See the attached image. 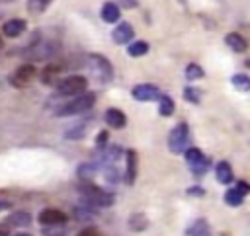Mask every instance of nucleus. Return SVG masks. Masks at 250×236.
Returning <instances> with one entry per match:
<instances>
[{
  "label": "nucleus",
  "instance_id": "a878e982",
  "mask_svg": "<svg viewBox=\"0 0 250 236\" xmlns=\"http://www.w3.org/2000/svg\"><path fill=\"white\" fill-rule=\"evenodd\" d=\"M186 78L188 80H199V78H203V68L199 64H195V62L188 64L186 66Z\"/></svg>",
  "mask_w": 250,
  "mask_h": 236
},
{
  "label": "nucleus",
  "instance_id": "a211bd4d",
  "mask_svg": "<svg viewBox=\"0 0 250 236\" xmlns=\"http://www.w3.org/2000/svg\"><path fill=\"white\" fill-rule=\"evenodd\" d=\"M217 181L219 183H230L232 181V168H230V164L229 162H219L217 164Z\"/></svg>",
  "mask_w": 250,
  "mask_h": 236
},
{
  "label": "nucleus",
  "instance_id": "c85d7f7f",
  "mask_svg": "<svg viewBox=\"0 0 250 236\" xmlns=\"http://www.w3.org/2000/svg\"><path fill=\"white\" fill-rule=\"evenodd\" d=\"M236 189H238V191H240V193H242L244 197H246V193L250 191V187H248V183H244V181H238V185H236Z\"/></svg>",
  "mask_w": 250,
  "mask_h": 236
},
{
  "label": "nucleus",
  "instance_id": "c756f323",
  "mask_svg": "<svg viewBox=\"0 0 250 236\" xmlns=\"http://www.w3.org/2000/svg\"><path fill=\"white\" fill-rule=\"evenodd\" d=\"M119 2H121L125 8H135V6H137V0H119Z\"/></svg>",
  "mask_w": 250,
  "mask_h": 236
},
{
  "label": "nucleus",
  "instance_id": "ddd939ff",
  "mask_svg": "<svg viewBox=\"0 0 250 236\" xmlns=\"http://www.w3.org/2000/svg\"><path fill=\"white\" fill-rule=\"evenodd\" d=\"M6 222H8L10 226H16V228H25V226L31 224V215H29L27 211H14V213L6 218Z\"/></svg>",
  "mask_w": 250,
  "mask_h": 236
},
{
  "label": "nucleus",
  "instance_id": "f3484780",
  "mask_svg": "<svg viewBox=\"0 0 250 236\" xmlns=\"http://www.w3.org/2000/svg\"><path fill=\"white\" fill-rule=\"evenodd\" d=\"M127 170H125V181L127 183H133L135 181V176H137V154L133 150L127 152Z\"/></svg>",
  "mask_w": 250,
  "mask_h": 236
},
{
  "label": "nucleus",
  "instance_id": "72a5a7b5",
  "mask_svg": "<svg viewBox=\"0 0 250 236\" xmlns=\"http://www.w3.org/2000/svg\"><path fill=\"white\" fill-rule=\"evenodd\" d=\"M14 236H31V234H25V232H21V234H14Z\"/></svg>",
  "mask_w": 250,
  "mask_h": 236
},
{
  "label": "nucleus",
  "instance_id": "bb28decb",
  "mask_svg": "<svg viewBox=\"0 0 250 236\" xmlns=\"http://www.w3.org/2000/svg\"><path fill=\"white\" fill-rule=\"evenodd\" d=\"M184 98L188 99V101H191V103H199V99H201V92L197 90V88H186L184 90Z\"/></svg>",
  "mask_w": 250,
  "mask_h": 236
},
{
  "label": "nucleus",
  "instance_id": "4be33fe9",
  "mask_svg": "<svg viewBox=\"0 0 250 236\" xmlns=\"http://www.w3.org/2000/svg\"><path fill=\"white\" fill-rule=\"evenodd\" d=\"M127 53L131 57H143L148 53V43L146 41H133L129 47H127Z\"/></svg>",
  "mask_w": 250,
  "mask_h": 236
},
{
  "label": "nucleus",
  "instance_id": "412c9836",
  "mask_svg": "<svg viewBox=\"0 0 250 236\" xmlns=\"http://www.w3.org/2000/svg\"><path fill=\"white\" fill-rule=\"evenodd\" d=\"M53 0H27V12L29 14H43L49 6H51Z\"/></svg>",
  "mask_w": 250,
  "mask_h": 236
},
{
  "label": "nucleus",
  "instance_id": "6ab92c4d",
  "mask_svg": "<svg viewBox=\"0 0 250 236\" xmlns=\"http://www.w3.org/2000/svg\"><path fill=\"white\" fill-rule=\"evenodd\" d=\"M186 234H188V236H211V228H209V224H207L203 218H199V220H195V222L186 230Z\"/></svg>",
  "mask_w": 250,
  "mask_h": 236
},
{
  "label": "nucleus",
  "instance_id": "f8f14e48",
  "mask_svg": "<svg viewBox=\"0 0 250 236\" xmlns=\"http://www.w3.org/2000/svg\"><path fill=\"white\" fill-rule=\"evenodd\" d=\"M104 119H105V123H107L111 129H123V127L127 125L125 113H123L121 109H117V107H109V109L105 111Z\"/></svg>",
  "mask_w": 250,
  "mask_h": 236
},
{
  "label": "nucleus",
  "instance_id": "2f4dec72",
  "mask_svg": "<svg viewBox=\"0 0 250 236\" xmlns=\"http://www.w3.org/2000/svg\"><path fill=\"white\" fill-rule=\"evenodd\" d=\"M189 193H193V195H201L203 191H201V189H195V187H193V189H189Z\"/></svg>",
  "mask_w": 250,
  "mask_h": 236
},
{
  "label": "nucleus",
  "instance_id": "c9c22d12",
  "mask_svg": "<svg viewBox=\"0 0 250 236\" xmlns=\"http://www.w3.org/2000/svg\"><path fill=\"white\" fill-rule=\"evenodd\" d=\"M0 49H2V39H0Z\"/></svg>",
  "mask_w": 250,
  "mask_h": 236
},
{
  "label": "nucleus",
  "instance_id": "393cba45",
  "mask_svg": "<svg viewBox=\"0 0 250 236\" xmlns=\"http://www.w3.org/2000/svg\"><path fill=\"white\" fill-rule=\"evenodd\" d=\"M232 86L240 92H248L250 90V78L246 74H234L232 76Z\"/></svg>",
  "mask_w": 250,
  "mask_h": 236
},
{
  "label": "nucleus",
  "instance_id": "4468645a",
  "mask_svg": "<svg viewBox=\"0 0 250 236\" xmlns=\"http://www.w3.org/2000/svg\"><path fill=\"white\" fill-rule=\"evenodd\" d=\"M119 16H121V10H119L117 4L105 2V4L102 6V20H104L105 23H115V21H119Z\"/></svg>",
  "mask_w": 250,
  "mask_h": 236
},
{
  "label": "nucleus",
  "instance_id": "5701e85b",
  "mask_svg": "<svg viewBox=\"0 0 250 236\" xmlns=\"http://www.w3.org/2000/svg\"><path fill=\"white\" fill-rule=\"evenodd\" d=\"M158 111H160L162 117H170L172 111H174V101H172V98H168V96L158 98Z\"/></svg>",
  "mask_w": 250,
  "mask_h": 236
},
{
  "label": "nucleus",
  "instance_id": "473e14b6",
  "mask_svg": "<svg viewBox=\"0 0 250 236\" xmlns=\"http://www.w3.org/2000/svg\"><path fill=\"white\" fill-rule=\"evenodd\" d=\"M0 236H8V228H4V226H0Z\"/></svg>",
  "mask_w": 250,
  "mask_h": 236
},
{
  "label": "nucleus",
  "instance_id": "f257e3e1",
  "mask_svg": "<svg viewBox=\"0 0 250 236\" xmlns=\"http://www.w3.org/2000/svg\"><path fill=\"white\" fill-rule=\"evenodd\" d=\"M80 193H82V199L90 205V207H111L113 201H115V195L109 193V191H104L100 189L98 185H92V183H84L80 187Z\"/></svg>",
  "mask_w": 250,
  "mask_h": 236
},
{
  "label": "nucleus",
  "instance_id": "7ed1b4c3",
  "mask_svg": "<svg viewBox=\"0 0 250 236\" xmlns=\"http://www.w3.org/2000/svg\"><path fill=\"white\" fill-rule=\"evenodd\" d=\"M86 88H88V80L84 76L72 74V76H66V78H62V80L57 82V96L72 98V96L84 94Z\"/></svg>",
  "mask_w": 250,
  "mask_h": 236
},
{
  "label": "nucleus",
  "instance_id": "9d476101",
  "mask_svg": "<svg viewBox=\"0 0 250 236\" xmlns=\"http://www.w3.org/2000/svg\"><path fill=\"white\" fill-rule=\"evenodd\" d=\"M133 35H135L133 25L127 23V21H121V23L113 29V33H111V37H113V41H115L117 45H125V43H129V41L133 39Z\"/></svg>",
  "mask_w": 250,
  "mask_h": 236
},
{
  "label": "nucleus",
  "instance_id": "2eb2a0df",
  "mask_svg": "<svg viewBox=\"0 0 250 236\" xmlns=\"http://www.w3.org/2000/svg\"><path fill=\"white\" fill-rule=\"evenodd\" d=\"M225 43L234 51V53H244L246 51V39L240 35V33H227L225 37Z\"/></svg>",
  "mask_w": 250,
  "mask_h": 236
},
{
  "label": "nucleus",
  "instance_id": "f03ea898",
  "mask_svg": "<svg viewBox=\"0 0 250 236\" xmlns=\"http://www.w3.org/2000/svg\"><path fill=\"white\" fill-rule=\"evenodd\" d=\"M94 103H96V96H94V94H78V96H74L68 103H64V105L57 111V115H59V117L78 115V113H84V111H88L90 107H94Z\"/></svg>",
  "mask_w": 250,
  "mask_h": 236
},
{
  "label": "nucleus",
  "instance_id": "6e6552de",
  "mask_svg": "<svg viewBox=\"0 0 250 236\" xmlns=\"http://www.w3.org/2000/svg\"><path fill=\"white\" fill-rule=\"evenodd\" d=\"M90 60H92L94 70L98 72V76H100L102 82L111 80V76H113V68H111V62H109L105 57H102V55H92Z\"/></svg>",
  "mask_w": 250,
  "mask_h": 236
},
{
  "label": "nucleus",
  "instance_id": "dca6fc26",
  "mask_svg": "<svg viewBox=\"0 0 250 236\" xmlns=\"http://www.w3.org/2000/svg\"><path fill=\"white\" fill-rule=\"evenodd\" d=\"M61 70H62V66H59V64H49V66H45V70L41 72V82H43L45 86H47V84H55V82H59L57 78H59Z\"/></svg>",
  "mask_w": 250,
  "mask_h": 236
},
{
  "label": "nucleus",
  "instance_id": "39448f33",
  "mask_svg": "<svg viewBox=\"0 0 250 236\" xmlns=\"http://www.w3.org/2000/svg\"><path fill=\"white\" fill-rule=\"evenodd\" d=\"M37 74V70H35V66L33 64H21V66H18L14 72H12V76H10V84L12 86H16V88H25L31 80H33V76Z\"/></svg>",
  "mask_w": 250,
  "mask_h": 236
},
{
  "label": "nucleus",
  "instance_id": "7c9ffc66",
  "mask_svg": "<svg viewBox=\"0 0 250 236\" xmlns=\"http://www.w3.org/2000/svg\"><path fill=\"white\" fill-rule=\"evenodd\" d=\"M10 207H12L10 201H0V211H6V209H10Z\"/></svg>",
  "mask_w": 250,
  "mask_h": 236
},
{
  "label": "nucleus",
  "instance_id": "0eeeda50",
  "mask_svg": "<svg viewBox=\"0 0 250 236\" xmlns=\"http://www.w3.org/2000/svg\"><path fill=\"white\" fill-rule=\"evenodd\" d=\"M66 220H68L66 213H62V211H59V209H43V211L39 213V222H41L43 226H61V224H64Z\"/></svg>",
  "mask_w": 250,
  "mask_h": 236
},
{
  "label": "nucleus",
  "instance_id": "aec40b11",
  "mask_svg": "<svg viewBox=\"0 0 250 236\" xmlns=\"http://www.w3.org/2000/svg\"><path fill=\"white\" fill-rule=\"evenodd\" d=\"M146 226H148V218H146L145 215H141V213L131 215V218H129V228H131L133 232H141V230H145Z\"/></svg>",
  "mask_w": 250,
  "mask_h": 236
},
{
  "label": "nucleus",
  "instance_id": "cd10ccee",
  "mask_svg": "<svg viewBox=\"0 0 250 236\" xmlns=\"http://www.w3.org/2000/svg\"><path fill=\"white\" fill-rule=\"evenodd\" d=\"M76 236H102V234H100L98 228H94V226H86V228H82Z\"/></svg>",
  "mask_w": 250,
  "mask_h": 236
},
{
  "label": "nucleus",
  "instance_id": "b1692460",
  "mask_svg": "<svg viewBox=\"0 0 250 236\" xmlns=\"http://www.w3.org/2000/svg\"><path fill=\"white\" fill-rule=\"evenodd\" d=\"M225 201H227V205H230V207H238V205L244 201V195L234 187V189H229V191L225 193Z\"/></svg>",
  "mask_w": 250,
  "mask_h": 236
},
{
  "label": "nucleus",
  "instance_id": "1a4fd4ad",
  "mask_svg": "<svg viewBox=\"0 0 250 236\" xmlns=\"http://www.w3.org/2000/svg\"><path fill=\"white\" fill-rule=\"evenodd\" d=\"M131 94H133V98H135L137 101H154L160 92H158V88L152 86V84H139V86L133 88Z\"/></svg>",
  "mask_w": 250,
  "mask_h": 236
},
{
  "label": "nucleus",
  "instance_id": "20e7f679",
  "mask_svg": "<svg viewBox=\"0 0 250 236\" xmlns=\"http://www.w3.org/2000/svg\"><path fill=\"white\" fill-rule=\"evenodd\" d=\"M188 138H189V131H188V125L186 123H178L170 135H168V148L178 154V152H184L188 148Z\"/></svg>",
  "mask_w": 250,
  "mask_h": 236
},
{
  "label": "nucleus",
  "instance_id": "423d86ee",
  "mask_svg": "<svg viewBox=\"0 0 250 236\" xmlns=\"http://www.w3.org/2000/svg\"><path fill=\"white\" fill-rule=\"evenodd\" d=\"M186 160H188V164H189V168H191V172L195 176L205 174V170H207V158L203 156V152L199 148H188L186 150Z\"/></svg>",
  "mask_w": 250,
  "mask_h": 236
},
{
  "label": "nucleus",
  "instance_id": "f704fd0d",
  "mask_svg": "<svg viewBox=\"0 0 250 236\" xmlns=\"http://www.w3.org/2000/svg\"><path fill=\"white\" fill-rule=\"evenodd\" d=\"M0 2H12V0H0Z\"/></svg>",
  "mask_w": 250,
  "mask_h": 236
},
{
  "label": "nucleus",
  "instance_id": "9b49d317",
  "mask_svg": "<svg viewBox=\"0 0 250 236\" xmlns=\"http://www.w3.org/2000/svg\"><path fill=\"white\" fill-rule=\"evenodd\" d=\"M23 31H25V20H21V18L8 20V21L2 25V33H4L6 37H10V39L20 37Z\"/></svg>",
  "mask_w": 250,
  "mask_h": 236
}]
</instances>
